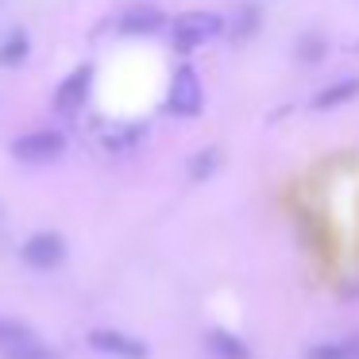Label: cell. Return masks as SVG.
Listing matches in <instances>:
<instances>
[{
  "instance_id": "cell-5",
  "label": "cell",
  "mask_w": 359,
  "mask_h": 359,
  "mask_svg": "<svg viewBox=\"0 0 359 359\" xmlns=\"http://www.w3.org/2000/svg\"><path fill=\"white\" fill-rule=\"evenodd\" d=\"M89 348L109 359H147V344L128 332H116V328H93L89 332Z\"/></svg>"
},
{
  "instance_id": "cell-6",
  "label": "cell",
  "mask_w": 359,
  "mask_h": 359,
  "mask_svg": "<svg viewBox=\"0 0 359 359\" xmlns=\"http://www.w3.org/2000/svg\"><path fill=\"white\" fill-rule=\"evenodd\" d=\"M89 89H93V66L86 62L55 89V109L58 112H81L89 101Z\"/></svg>"
},
{
  "instance_id": "cell-9",
  "label": "cell",
  "mask_w": 359,
  "mask_h": 359,
  "mask_svg": "<svg viewBox=\"0 0 359 359\" xmlns=\"http://www.w3.org/2000/svg\"><path fill=\"white\" fill-rule=\"evenodd\" d=\"M205 348H209L212 359H251V348L236 332H228V328H212V332H205Z\"/></svg>"
},
{
  "instance_id": "cell-3",
  "label": "cell",
  "mask_w": 359,
  "mask_h": 359,
  "mask_svg": "<svg viewBox=\"0 0 359 359\" xmlns=\"http://www.w3.org/2000/svg\"><path fill=\"white\" fill-rule=\"evenodd\" d=\"M205 104V89L194 66H178L170 78V93H166V112L170 116H197Z\"/></svg>"
},
{
  "instance_id": "cell-14",
  "label": "cell",
  "mask_w": 359,
  "mask_h": 359,
  "mask_svg": "<svg viewBox=\"0 0 359 359\" xmlns=\"http://www.w3.org/2000/svg\"><path fill=\"white\" fill-rule=\"evenodd\" d=\"M35 340V332L24 325V320H4L0 317V351H8V348H20V344Z\"/></svg>"
},
{
  "instance_id": "cell-1",
  "label": "cell",
  "mask_w": 359,
  "mask_h": 359,
  "mask_svg": "<svg viewBox=\"0 0 359 359\" xmlns=\"http://www.w3.org/2000/svg\"><path fill=\"white\" fill-rule=\"evenodd\" d=\"M217 35H224V16H217V12H182L178 20L170 24V43L178 50H194L201 47V43L217 39Z\"/></svg>"
},
{
  "instance_id": "cell-7",
  "label": "cell",
  "mask_w": 359,
  "mask_h": 359,
  "mask_svg": "<svg viewBox=\"0 0 359 359\" xmlns=\"http://www.w3.org/2000/svg\"><path fill=\"white\" fill-rule=\"evenodd\" d=\"M166 27V12L155 4H132V8L120 16V32L124 35H155Z\"/></svg>"
},
{
  "instance_id": "cell-8",
  "label": "cell",
  "mask_w": 359,
  "mask_h": 359,
  "mask_svg": "<svg viewBox=\"0 0 359 359\" xmlns=\"http://www.w3.org/2000/svg\"><path fill=\"white\" fill-rule=\"evenodd\" d=\"M355 97H359V78H340V81H332V86L317 89L313 109H317V112H332V109H340V104L355 101Z\"/></svg>"
},
{
  "instance_id": "cell-2",
  "label": "cell",
  "mask_w": 359,
  "mask_h": 359,
  "mask_svg": "<svg viewBox=\"0 0 359 359\" xmlns=\"http://www.w3.org/2000/svg\"><path fill=\"white\" fill-rule=\"evenodd\" d=\"M66 151V135L58 128H39V132H24L16 143H12V155L27 166H43L55 163L58 155Z\"/></svg>"
},
{
  "instance_id": "cell-15",
  "label": "cell",
  "mask_w": 359,
  "mask_h": 359,
  "mask_svg": "<svg viewBox=\"0 0 359 359\" xmlns=\"http://www.w3.org/2000/svg\"><path fill=\"white\" fill-rule=\"evenodd\" d=\"M0 359H55V351L47 348V344L35 336V340L20 344V348H8V351H0Z\"/></svg>"
},
{
  "instance_id": "cell-13",
  "label": "cell",
  "mask_w": 359,
  "mask_h": 359,
  "mask_svg": "<svg viewBox=\"0 0 359 359\" xmlns=\"http://www.w3.org/2000/svg\"><path fill=\"white\" fill-rule=\"evenodd\" d=\"M140 140H143V124H116V128H109V135H104V147L124 151V147H135Z\"/></svg>"
},
{
  "instance_id": "cell-4",
  "label": "cell",
  "mask_w": 359,
  "mask_h": 359,
  "mask_svg": "<svg viewBox=\"0 0 359 359\" xmlns=\"http://www.w3.org/2000/svg\"><path fill=\"white\" fill-rule=\"evenodd\" d=\"M20 259H24V266H32V271H55L66 259V243L58 232H35L24 240Z\"/></svg>"
},
{
  "instance_id": "cell-11",
  "label": "cell",
  "mask_w": 359,
  "mask_h": 359,
  "mask_svg": "<svg viewBox=\"0 0 359 359\" xmlns=\"http://www.w3.org/2000/svg\"><path fill=\"white\" fill-rule=\"evenodd\" d=\"M255 27H259V8H251V4H240L232 12V20H224V35H232V39H248Z\"/></svg>"
},
{
  "instance_id": "cell-16",
  "label": "cell",
  "mask_w": 359,
  "mask_h": 359,
  "mask_svg": "<svg viewBox=\"0 0 359 359\" xmlns=\"http://www.w3.org/2000/svg\"><path fill=\"white\" fill-rule=\"evenodd\" d=\"M217 163H220V151L217 147H205L201 155L189 158V174H194V178H209V174L217 170Z\"/></svg>"
},
{
  "instance_id": "cell-10",
  "label": "cell",
  "mask_w": 359,
  "mask_h": 359,
  "mask_svg": "<svg viewBox=\"0 0 359 359\" xmlns=\"http://www.w3.org/2000/svg\"><path fill=\"white\" fill-rule=\"evenodd\" d=\"M27 50H32L27 32H24V27H12V32L0 39V66H20L27 58Z\"/></svg>"
},
{
  "instance_id": "cell-17",
  "label": "cell",
  "mask_w": 359,
  "mask_h": 359,
  "mask_svg": "<svg viewBox=\"0 0 359 359\" xmlns=\"http://www.w3.org/2000/svg\"><path fill=\"white\" fill-rule=\"evenodd\" d=\"M320 55H325V39H320V35H305V39L297 43V58H302V62H317Z\"/></svg>"
},
{
  "instance_id": "cell-12",
  "label": "cell",
  "mask_w": 359,
  "mask_h": 359,
  "mask_svg": "<svg viewBox=\"0 0 359 359\" xmlns=\"http://www.w3.org/2000/svg\"><path fill=\"white\" fill-rule=\"evenodd\" d=\"M305 359H359V340H332V344H317L309 348Z\"/></svg>"
}]
</instances>
